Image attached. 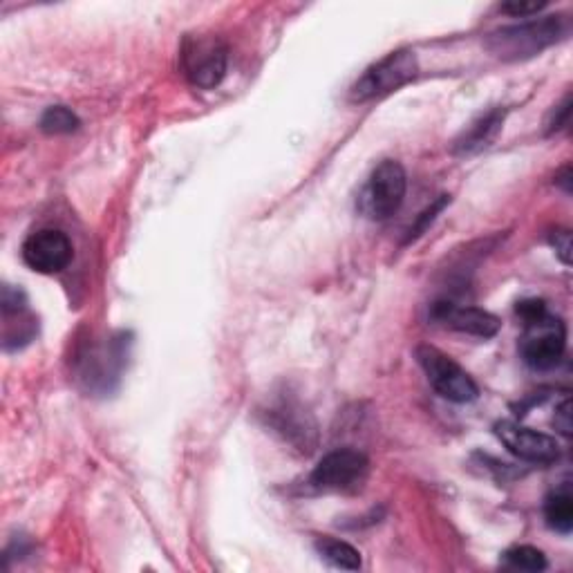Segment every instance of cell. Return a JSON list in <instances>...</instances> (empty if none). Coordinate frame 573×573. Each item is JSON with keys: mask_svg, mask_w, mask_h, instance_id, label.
I'll list each match as a JSON object with an SVG mask.
<instances>
[{"mask_svg": "<svg viewBox=\"0 0 573 573\" xmlns=\"http://www.w3.org/2000/svg\"><path fill=\"white\" fill-rule=\"evenodd\" d=\"M408 191V177L403 166L394 159H385L374 168L368 184L359 197V211L374 222L390 220L401 209Z\"/></svg>", "mask_w": 573, "mask_h": 573, "instance_id": "4", "label": "cell"}, {"mask_svg": "<svg viewBox=\"0 0 573 573\" xmlns=\"http://www.w3.org/2000/svg\"><path fill=\"white\" fill-rule=\"evenodd\" d=\"M370 462L361 450L338 448L316 464L309 484L318 491H354L368 475Z\"/></svg>", "mask_w": 573, "mask_h": 573, "instance_id": "7", "label": "cell"}, {"mask_svg": "<svg viewBox=\"0 0 573 573\" xmlns=\"http://www.w3.org/2000/svg\"><path fill=\"white\" fill-rule=\"evenodd\" d=\"M495 435L509 448V453L531 464H553L560 459V444L540 430L526 428L515 421H500L495 424Z\"/></svg>", "mask_w": 573, "mask_h": 573, "instance_id": "9", "label": "cell"}, {"mask_svg": "<svg viewBox=\"0 0 573 573\" xmlns=\"http://www.w3.org/2000/svg\"><path fill=\"white\" fill-rule=\"evenodd\" d=\"M556 182L565 186V191H567V193H571V168H569V166L565 168V171H562V175L558 177Z\"/></svg>", "mask_w": 573, "mask_h": 573, "instance_id": "22", "label": "cell"}, {"mask_svg": "<svg viewBox=\"0 0 573 573\" xmlns=\"http://www.w3.org/2000/svg\"><path fill=\"white\" fill-rule=\"evenodd\" d=\"M515 312H518V316L524 323H531L535 321V318H540L544 312H547V305H544V300L531 298V300H522V303H518Z\"/></svg>", "mask_w": 573, "mask_h": 573, "instance_id": "20", "label": "cell"}, {"mask_svg": "<svg viewBox=\"0 0 573 573\" xmlns=\"http://www.w3.org/2000/svg\"><path fill=\"white\" fill-rule=\"evenodd\" d=\"M569 115H571V97L567 95L560 106L551 110V115L547 119V135H553V133H558V130L565 128L567 121H569Z\"/></svg>", "mask_w": 573, "mask_h": 573, "instance_id": "18", "label": "cell"}, {"mask_svg": "<svg viewBox=\"0 0 573 573\" xmlns=\"http://www.w3.org/2000/svg\"><path fill=\"white\" fill-rule=\"evenodd\" d=\"M41 130L48 135H70L81 126L79 117L65 106H50L41 117Z\"/></svg>", "mask_w": 573, "mask_h": 573, "instance_id": "14", "label": "cell"}, {"mask_svg": "<svg viewBox=\"0 0 573 573\" xmlns=\"http://www.w3.org/2000/svg\"><path fill=\"white\" fill-rule=\"evenodd\" d=\"M421 370L426 372L428 383L441 397L453 403H471L479 397V388L462 365L455 363L432 345H419L415 350Z\"/></svg>", "mask_w": 573, "mask_h": 573, "instance_id": "5", "label": "cell"}, {"mask_svg": "<svg viewBox=\"0 0 573 573\" xmlns=\"http://www.w3.org/2000/svg\"><path fill=\"white\" fill-rule=\"evenodd\" d=\"M316 551L327 565L343 571H359L363 567L359 549H354L350 542L332 538V535H323L316 540Z\"/></svg>", "mask_w": 573, "mask_h": 573, "instance_id": "12", "label": "cell"}, {"mask_svg": "<svg viewBox=\"0 0 573 573\" xmlns=\"http://www.w3.org/2000/svg\"><path fill=\"white\" fill-rule=\"evenodd\" d=\"M526 332L520 343L524 363L533 370H553L567 350V327L558 316L544 312L531 323H524Z\"/></svg>", "mask_w": 573, "mask_h": 573, "instance_id": "6", "label": "cell"}, {"mask_svg": "<svg viewBox=\"0 0 573 573\" xmlns=\"http://www.w3.org/2000/svg\"><path fill=\"white\" fill-rule=\"evenodd\" d=\"M450 204V195H441L437 202H432L428 209L419 215V218L415 220V224H412L410 231H408V238L406 242H412V240H417L419 236H424V233L428 231V227L432 222L437 220V215L446 209V206Z\"/></svg>", "mask_w": 573, "mask_h": 573, "instance_id": "16", "label": "cell"}, {"mask_svg": "<svg viewBox=\"0 0 573 573\" xmlns=\"http://www.w3.org/2000/svg\"><path fill=\"white\" fill-rule=\"evenodd\" d=\"M419 63L412 50H397L372 63L350 90V99L356 103L372 101L390 95L417 77Z\"/></svg>", "mask_w": 573, "mask_h": 573, "instance_id": "2", "label": "cell"}, {"mask_svg": "<svg viewBox=\"0 0 573 573\" xmlns=\"http://www.w3.org/2000/svg\"><path fill=\"white\" fill-rule=\"evenodd\" d=\"M504 115H506L504 110H491L479 119H475L473 124L457 137L455 153L473 155L479 153V150H484L486 146H491L504 126Z\"/></svg>", "mask_w": 573, "mask_h": 573, "instance_id": "11", "label": "cell"}, {"mask_svg": "<svg viewBox=\"0 0 573 573\" xmlns=\"http://www.w3.org/2000/svg\"><path fill=\"white\" fill-rule=\"evenodd\" d=\"M549 242L551 247L556 249L560 260L565 262V265H571V233L567 229H556L551 233Z\"/></svg>", "mask_w": 573, "mask_h": 573, "instance_id": "19", "label": "cell"}, {"mask_svg": "<svg viewBox=\"0 0 573 573\" xmlns=\"http://www.w3.org/2000/svg\"><path fill=\"white\" fill-rule=\"evenodd\" d=\"M565 34L567 25L562 16H544L491 32L486 39V48L502 61H526L551 48Z\"/></svg>", "mask_w": 573, "mask_h": 573, "instance_id": "1", "label": "cell"}, {"mask_svg": "<svg viewBox=\"0 0 573 573\" xmlns=\"http://www.w3.org/2000/svg\"><path fill=\"white\" fill-rule=\"evenodd\" d=\"M432 321L450 327V330L471 334L479 338H491L500 332V318L479 307L457 305L453 300H439L432 305Z\"/></svg>", "mask_w": 573, "mask_h": 573, "instance_id": "10", "label": "cell"}, {"mask_svg": "<svg viewBox=\"0 0 573 573\" xmlns=\"http://www.w3.org/2000/svg\"><path fill=\"white\" fill-rule=\"evenodd\" d=\"M21 256L36 274H61L70 265L74 249L70 238L59 229H41L23 242Z\"/></svg>", "mask_w": 573, "mask_h": 573, "instance_id": "8", "label": "cell"}, {"mask_svg": "<svg viewBox=\"0 0 573 573\" xmlns=\"http://www.w3.org/2000/svg\"><path fill=\"white\" fill-rule=\"evenodd\" d=\"M544 520H547L549 529L558 531L562 535H569L573 529V497L569 486H560L556 491L547 495L544 500Z\"/></svg>", "mask_w": 573, "mask_h": 573, "instance_id": "13", "label": "cell"}, {"mask_svg": "<svg viewBox=\"0 0 573 573\" xmlns=\"http://www.w3.org/2000/svg\"><path fill=\"white\" fill-rule=\"evenodd\" d=\"M553 424L562 432V435L569 437L571 435V401L565 399L556 408V417H553Z\"/></svg>", "mask_w": 573, "mask_h": 573, "instance_id": "21", "label": "cell"}, {"mask_svg": "<svg viewBox=\"0 0 573 573\" xmlns=\"http://www.w3.org/2000/svg\"><path fill=\"white\" fill-rule=\"evenodd\" d=\"M544 7H547V3H544V0H542V3H538V0H511V3L502 5V12L524 18V16L542 12Z\"/></svg>", "mask_w": 573, "mask_h": 573, "instance_id": "17", "label": "cell"}, {"mask_svg": "<svg viewBox=\"0 0 573 573\" xmlns=\"http://www.w3.org/2000/svg\"><path fill=\"white\" fill-rule=\"evenodd\" d=\"M504 562L513 569L520 571H544L547 569V556L540 549L531 547V544H518L504 553Z\"/></svg>", "mask_w": 573, "mask_h": 573, "instance_id": "15", "label": "cell"}, {"mask_svg": "<svg viewBox=\"0 0 573 573\" xmlns=\"http://www.w3.org/2000/svg\"><path fill=\"white\" fill-rule=\"evenodd\" d=\"M182 72L191 86L213 90L227 77L229 50L218 36H186L180 52Z\"/></svg>", "mask_w": 573, "mask_h": 573, "instance_id": "3", "label": "cell"}]
</instances>
